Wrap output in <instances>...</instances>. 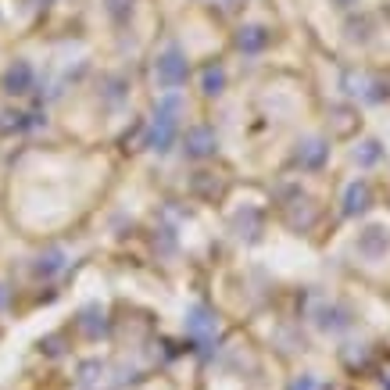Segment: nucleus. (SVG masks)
I'll list each match as a JSON object with an SVG mask.
<instances>
[{
    "label": "nucleus",
    "instance_id": "1",
    "mask_svg": "<svg viewBox=\"0 0 390 390\" xmlns=\"http://www.w3.org/2000/svg\"><path fill=\"white\" fill-rule=\"evenodd\" d=\"M158 79H161L165 86L187 83V61L179 58V50H169V54H165V58L158 61Z\"/></svg>",
    "mask_w": 390,
    "mask_h": 390
},
{
    "label": "nucleus",
    "instance_id": "2",
    "mask_svg": "<svg viewBox=\"0 0 390 390\" xmlns=\"http://www.w3.org/2000/svg\"><path fill=\"white\" fill-rule=\"evenodd\" d=\"M211 147H215V136H211V129H194V133H190V154H194V158L208 154Z\"/></svg>",
    "mask_w": 390,
    "mask_h": 390
}]
</instances>
